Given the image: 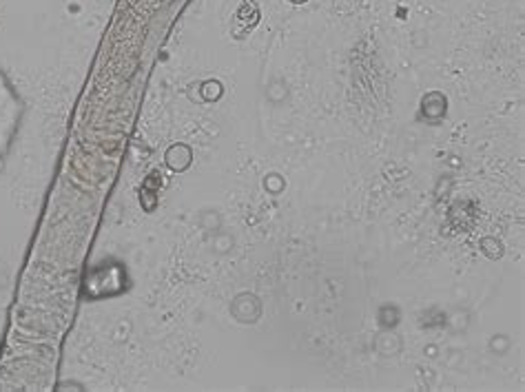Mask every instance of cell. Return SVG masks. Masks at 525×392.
Instances as JSON below:
<instances>
[{
  "label": "cell",
  "instance_id": "6da1fadb",
  "mask_svg": "<svg viewBox=\"0 0 525 392\" xmlns=\"http://www.w3.org/2000/svg\"><path fill=\"white\" fill-rule=\"evenodd\" d=\"M257 21H260L257 7L253 3H244L240 9H237V16H235V36L244 38L257 25Z\"/></svg>",
  "mask_w": 525,
  "mask_h": 392
},
{
  "label": "cell",
  "instance_id": "7a4b0ae2",
  "mask_svg": "<svg viewBox=\"0 0 525 392\" xmlns=\"http://www.w3.org/2000/svg\"><path fill=\"white\" fill-rule=\"evenodd\" d=\"M193 160V153L186 144H175L171 149L166 151V164L171 166L173 171H184L191 166Z\"/></svg>",
  "mask_w": 525,
  "mask_h": 392
},
{
  "label": "cell",
  "instance_id": "3957f363",
  "mask_svg": "<svg viewBox=\"0 0 525 392\" xmlns=\"http://www.w3.org/2000/svg\"><path fill=\"white\" fill-rule=\"evenodd\" d=\"M289 3H293V5H304V3H309V0H289Z\"/></svg>",
  "mask_w": 525,
  "mask_h": 392
}]
</instances>
